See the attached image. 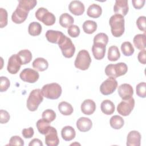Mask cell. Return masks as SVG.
I'll list each match as a JSON object with an SVG mask.
<instances>
[{"label":"cell","instance_id":"obj_1","mask_svg":"<svg viewBox=\"0 0 146 146\" xmlns=\"http://www.w3.org/2000/svg\"><path fill=\"white\" fill-rule=\"evenodd\" d=\"M35 0H20L15 10L13 13L11 19L17 24L23 23L27 18L29 12L36 5Z\"/></svg>","mask_w":146,"mask_h":146},{"label":"cell","instance_id":"obj_2","mask_svg":"<svg viewBox=\"0 0 146 146\" xmlns=\"http://www.w3.org/2000/svg\"><path fill=\"white\" fill-rule=\"evenodd\" d=\"M124 17L119 14H114L111 17L109 23L111 26V30L112 35L115 37L121 36L125 30Z\"/></svg>","mask_w":146,"mask_h":146},{"label":"cell","instance_id":"obj_3","mask_svg":"<svg viewBox=\"0 0 146 146\" xmlns=\"http://www.w3.org/2000/svg\"><path fill=\"white\" fill-rule=\"evenodd\" d=\"M43 100V95L42 90L39 88L32 90L27 100L26 106L30 111H35L38 109L39 105Z\"/></svg>","mask_w":146,"mask_h":146},{"label":"cell","instance_id":"obj_4","mask_svg":"<svg viewBox=\"0 0 146 146\" xmlns=\"http://www.w3.org/2000/svg\"><path fill=\"white\" fill-rule=\"evenodd\" d=\"M128 71V67L125 63L120 62L116 64H110L105 68V73L109 77L114 78L125 75Z\"/></svg>","mask_w":146,"mask_h":146},{"label":"cell","instance_id":"obj_5","mask_svg":"<svg viewBox=\"0 0 146 146\" xmlns=\"http://www.w3.org/2000/svg\"><path fill=\"white\" fill-rule=\"evenodd\" d=\"M61 86L56 83H52L44 85L42 88L43 96L49 99H57L62 94Z\"/></svg>","mask_w":146,"mask_h":146},{"label":"cell","instance_id":"obj_6","mask_svg":"<svg viewBox=\"0 0 146 146\" xmlns=\"http://www.w3.org/2000/svg\"><path fill=\"white\" fill-rule=\"evenodd\" d=\"M91 62V58L89 52L86 50H82L78 53L74 65L80 70H86L89 68Z\"/></svg>","mask_w":146,"mask_h":146},{"label":"cell","instance_id":"obj_7","mask_svg":"<svg viewBox=\"0 0 146 146\" xmlns=\"http://www.w3.org/2000/svg\"><path fill=\"white\" fill-rule=\"evenodd\" d=\"M58 45L64 57L67 58L72 57L75 52V47L70 38L64 35L59 42Z\"/></svg>","mask_w":146,"mask_h":146},{"label":"cell","instance_id":"obj_8","mask_svg":"<svg viewBox=\"0 0 146 146\" xmlns=\"http://www.w3.org/2000/svg\"><path fill=\"white\" fill-rule=\"evenodd\" d=\"M35 17L46 26L53 25L55 22V17L44 7H39L35 12Z\"/></svg>","mask_w":146,"mask_h":146},{"label":"cell","instance_id":"obj_9","mask_svg":"<svg viewBox=\"0 0 146 146\" xmlns=\"http://www.w3.org/2000/svg\"><path fill=\"white\" fill-rule=\"evenodd\" d=\"M135 106V99L131 98L128 99L123 100L117 107V111L119 114L123 116L129 115Z\"/></svg>","mask_w":146,"mask_h":146},{"label":"cell","instance_id":"obj_10","mask_svg":"<svg viewBox=\"0 0 146 146\" xmlns=\"http://www.w3.org/2000/svg\"><path fill=\"white\" fill-rule=\"evenodd\" d=\"M117 87V82L115 78L109 77L104 80L100 86V91L104 95H108L112 94Z\"/></svg>","mask_w":146,"mask_h":146},{"label":"cell","instance_id":"obj_11","mask_svg":"<svg viewBox=\"0 0 146 146\" xmlns=\"http://www.w3.org/2000/svg\"><path fill=\"white\" fill-rule=\"evenodd\" d=\"M19 77L21 80L25 82L34 83L38 80L39 75L36 70L30 68H26L21 71Z\"/></svg>","mask_w":146,"mask_h":146},{"label":"cell","instance_id":"obj_12","mask_svg":"<svg viewBox=\"0 0 146 146\" xmlns=\"http://www.w3.org/2000/svg\"><path fill=\"white\" fill-rule=\"evenodd\" d=\"M22 65L21 60L17 54L12 55L9 59L7 70L11 74H17Z\"/></svg>","mask_w":146,"mask_h":146},{"label":"cell","instance_id":"obj_13","mask_svg":"<svg viewBox=\"0 0 146 146\" xmlns=\"http://www.w3.org/2000/svg\"><path fill=\"white\" fill-rule=\"evenodd\" d=\"M45 143L47 146H57L59 143L56 129L51 127L48 132L45 135Z\"/></svg>","mask_w":146,"mask_h":146},{"label":"cell","instance_id":"obj_14","mask_svg":"<svg viewBox=\"0 0 146 146\" xmlns=\"http://www.w3.org/2000/svg\"><path fill=\"white\" fill-rule=\"evenodd\" d=\"M129 10L127 0H116L113 7V11L116 14L122 16L127 15Z\"/></svg>","mask_w":146,"mask_h":146},{"label":"cell","instance_id":"obj_15","mask_svg":"<svg viewBox=\"0 0 146 146\" xmlns=\"http://www.w3.org/2000/svg\"><path fill=\"white\" fill-rule=\"evenodd\" d=\"M118 94L123 100L128 99L132 98L133 94V90L129 84L123 83L119 87Z\"/></svg>","mask_w":146,"mask_h":146},{"label":"cell","instance_id":"obj_16","mask_svg":"<svg viewBox=\"0 0 146 146\" xmlns=\"http://www.w3.org/2000/svg\"><path fill=\"white\" fill-rule=\"evenodd\" d=\"M141 135L137 131H130L127 137V146H140L141 143Z\"/></svg>","mask_w":146,"mask_h":146},{"label":"cell","instance_id":"obj_17","mask_svg":"<svg viewBox=\"0 0 146 146\" xmlns=\"http://www.w3.org/2000/svg\"><path fill=\"white\" fill-rule=\"evenodd\" d=\"M106 45L100 43H94L92 47V51L94 58L97 60L102 59L105 55Z\"/></svg>","mask_w":146,"mask_h":146},{"label":"cell","instance_id":"obj_18","mask_svg":"<svg viewBox=\"0 0 146 146\" xmlns=\"http://www.w3.org/2000/svg\"><path fill=\"white\" fill-rule=\"evenodd\" d=\"M68 9L71 13L75 15H81L85 10L84 5L80 1H72L68 6Z\"/></svg>","mask_w":146,"mask_h":146},{"label":"cell","instance_id":"obj_19","mask_svg":"<svg viewBox=\"0 0 146 146\" xmlns=\"http://www.w3.org/2000/svg\"><path fill=\"white\" fill-rule=\"evenodd\" d=\"M64 35L59 31L53 30H48L46 33V37L47 40L51 43L58 44Z\"/></svg>","mask_w":146,"mask_h":146},{"label":"cell","instance_id":"obj_20","mask_svg":"<svg viewBox=\"0 0 146 146\" xmlns=\"http://www.w3.org/2000/svg\"><path fill=\"white\" fill-rule=\"evenodd\" d=\"M80 108L82 112L84 114L90 115L95 112L96 110V104L92 100L86 99L82 103Z\"/></svg>","mask_w":146,"mask_h":146},{"label":"cell","instance_id":"obj_21","mask_svg":"<svg viewBox=\"0 0 146 146\" xmlns=\"http://www.w3.org/2000/svg\"><path fill=\"white\" fill-rule=\"evenodd\" d=\"M92 126V121L88 117H81L76 121V127L81 132L88 131L91 129Z\"/></svg>","mask_w":146,"mask_h":146},{"label":"cell","instance_id":"obj_22","mask_svg":"<svg viewBox=\"0 0 146 146\" xmlns=\"http://www.w3.org/2000/svg\"><path fill=\"white\" fill-rule=\"evenodd\" d=\"M61 136L65 141H71L75 138L76 132L73 127L67 125L62 129Z\"/></svg>","mask_w":146,"mask_h":146},{"label":"cell","instance_id":"obj_23","mask_svg":"<svg viewBox=\"0 0 146 146\" xmlns=\"http://www.w3.org/2000/svg\"><path fill=\"white\" fill-rule=\"evenodd\" d=\"M32 66L34 68L38 71H44L47 69L48 63L43 58H37L33 61Z\"/></svg>","mask_w":146,"mask_h":146},{"label":"cell","instance_id":"obj_24","mask_svg":"<svg viewBox=\"0 0 146 146\" xmlns=\"http://www.w3.org/2000/svg\"><path fill=\"white\" fill-rule=\"evenodd\" d=\"M100 108L103 113L110 115L112 114L115 111V105L110 100H103L100 105Z\"/></svg>","mask_w":146,"mask_h":146},{"label":"cell","instance_id":"obj_25","mask_svg":"<svg viewBox=\"0 0 146 146\" xmlns=\"http://www.w3.org/2000/svg\"><path fill=\"white\" fill-rule=\"evenodd\" d=\"M102 13V9L99 5L93 3L87 9V14L91 18H97L99 17Z\"/></svg>","mask_w":146,"mask_h":146},{"label":"cell","instance_id":"obj_26","mask_svg":"<svg viewBox=\"0 0 146 146\" xmlns=\"http://www.w3.org/2000/svg\"><path fill=\"white\" fill-rule=\"evenodd\" d=\"M36 126L39 132L42 135H46L51 127L50 124V122L43 119L38 120L36 123Z\"/></svg>","mask_w":146,"mask_h":146},{"label":"cell","instance_id":"obj_27","mask_svg":"<svg viewBox=\"0 0 146 146\" xmlns=\"http://www.w3.org/2000/svg\"><path fill=\"white\" fill-rule=\"evenodd\" d=\"M74 22V18L68 13H63L59 17V23L64 28H68L73 25Z\"/></svg>","mask_w":146,"mask_h":146},{"label":"cell","instance_id":"obj_28","mask_svg":"<svg viewBox=\"0 0 146 146\" xmlns=\"http://www.w3.org/2000/svg\"><path fill=\"white\" fill-rule=\"evenodd\" d=\"M145 34H137L136 35L133 39V42L135 46L139 50H142L145 48Z\"/></svg>","mask_w":146,"mask_h":146},{"label":"cell","instance_id":"obj_29","mask_svg":"<svg viewBox=\"0 0 146 146\" xmlns=\"http://www.w3.org/2000/svg\"><path fill=\"white\" fill-rule=\"evenodd\" d=\"M58 110L63 115L68 116L72 113L74 109L71 104L66 102H62L58 104Z\"/></svg>","mask_w":146,"mask_h":146},{"label":"cell","instance_id":"obj_30","mask_svg":"<svg viewBox=\"0 0 146 146\" xmlns=\"http://www.w3.org/2000/svg\"><path fill=\"white\" fill-rule=\"evenodd\" d=\"M17 55L21 60L22 64H26L30 63L33 57L31 52L27 49L21 50L17 53Z\"/></svg>","mask_w":146,"mask_h":146},{"label":"cell","instance_id":"obj_31","mask_svg":"<svg viewBox=\"0 0 146 146\" xmlns=\"http://www.w3.org/2000/svg\"><path fill=\"white\" fill-rule=\"evenodd\" d=\"M83 29L87 34H92L97 29V23L94 21L87 20L83 24Z\"/></svg>","mask_w":146,"mask_h":146},{"label":"cell","instance_id":"obj_32","mask_svg":"<svg viewBox=\"0 0 146 146\" xmlns=\"http://www.w3.org/2000/svg\"><path fill=\"white\" fill-rule=\"evenodd\" d=\"M111 127L115 129H120L124 125V119L119 115H114L112 116L110 120Z\"/></svg>","mask_w":146,"mask_h":146},{"label":"cell","instance_id":"obj_33","mask_svg":"<svg viewBox=\"0 0 146 146\" xmlns=\"http://www.w3.org/2000/svg\"><path fill=\"white\" fill-rule=\"evenodd\" d=\"M28 31L29 34L32 36L39 35L42 32V26L37 22H33L29 25Z\"/></svg>","mask_w":146,"mask_h":146},{"label":"cell","instance_id":"obj_34","mask_svg":"<svg viewBox=\"0 0 146 146\" xmlns=\"http://www.w3.org/2000/svg\"><path fill=\"white\" fill-rule=\"evenodd\" d=\"M120 57V53L119 48L116 46H112L109 47L108 51V59L109 60L116 61Z\"/></svg>","mask_w":146,"mask_h":146},{"label":"cell","instance_id":"obj_35","mask_svg":"<svg viewBox=\"0 0 146 146\" xmlns=\"http://www.w3.org/2000/svg\"><path fill=\"white\" fill-rule=\"evenodd\" d=\"M121 50L123 54L127 56H131L134 52V48L131 42H124L121 45Z\"/></svg>","mask_w":146,"mask_h":146},{"label":"cell","instance_id":"obj_36","mask_svg":"<svg viewBox=\"0 0 146 146\" xmlns=\"http://www.w3.org/2000/svg\"><path fill=\"white\" fill-rule=\"evenodd\" d=\"M42 119L51 123V121H54L55 119L56 113L52 110L47 109L44 110L42 112Z\"/></svg>","mask_w":146,"mask_h":146},{"label":"cell","instance_id":"obj_37","mask_svg":"<svg viewBox=\"0 0 146 146\" xmlns=\"http://www.w3.org/2000/svg\"><path fill=\"white\" fill-rule=\"evenodd\" d=\"M108 42V36L107 34L103 33H100L96 34L94 38V43H100L107 45Z\"/></svg>","mask_w":146,"mask_h":146},{"label":"cell","instance_id":"obj_38","mask_svg":"<svg viewBox=\"0 0 146 146\" xmlns=\"http://www.w3.org/2000/svg\"><path fill=\"white\" fill-rule=\"evenodd\" d=\"M136 94L140 98H144L146 96V83L141 82L136 86Z\"/></svg>","mask_w":146,"mask_h":146},{"label":"cell","instance_id":"obj_39","mask_svg":"<svg viewBox=\"0 0 146 146\" xmlns=\"http://www.w3.org/2000/svg\"><path fill=\"white\" fill-rule=\"evenodd\" d=\"M7 25V12L3 9L0 8V27L3 28Z\"/></svg>","mask_w":146,"mask_h":146},{"label":"cell","instance_id":"obj_40","mask_svg":"<svg viewBox=\"0 0 146 146\" xmlns=\"http://www.w3.org/2000/svg\"><path fill=\"white\" fill-rule=\"evenodd\" d=\"M10 82L9 79L6 76L0 77V91H6L10 87Z\"/></svg>","mask_w":146,"mask_h":146},{"label":"cell","instance_id":"obj_41","mask_svg":"<svg viewBox=\"0 0 146 146\" xmlns=\"http://www.w3.org/2000/svg\"><path fill=\"white\" fill-rule=\"evenodd\" d=\"M80 29L76 25H72L69 27L67 30V33L68 35L72 38L78 37L80 34Z\"/></svg>","mask_w":146,"mask_h":146},{"label":"cell","instance_id":"obj_42","mask_svg":"<svg viewBox=\"0 0 146 146\" xmlns=\"http://www.w3.org/2000/svg\"><path fill=\"white\" fill-rule=\"evenodd\" d=\"M10 145H24V141L19 136H12L9 143Z\"/></svg>","mask_w":146,"mask_h":146},{"label":"cell","instance_id":"obj_43","mask_svg":"<svg viewBox=\"0 0 146 146\" xmlns=\"http://www.w3.org/2000/svg\"><path fill=\"white\" fill-rule=\"evenodd\" d=\"M145 16H140L139 17L136 21V25L137 26L138 29L143 31H145L146 26H145Z\"/></svg>","mask_w":146,"mask_h":146},{"label":"cell","instance_id":"obj_44","mask_svg":"<svg viewBox=\"0 0 146 146\" xmlns=\"http://www.w3.org/2000/svg\"><path fill=\"white\" fill-rule=\"evenodd\" d=\"M10 116L9 112L5 110H0V122L1 124H5L10 120Z\"/></svg>","mask_w":146,"mask_h":146},{"label":"cell","instance_id":"obj_45","mask_svg":"<svg viewBox=\"0 0 146 146\" xmlns=\"http://www.w3.org/2000/svg\"><path fill=\"white\" fill-rule=\"evenodd\" d=\"M22 135L26 139H29L33 136L34 131L32 127H29L28 128H24L22 130Z\"/></svg>","mask_w":146,"mask_h":146},{"label":"cell","instance_id":"obj_46","mask_svg":"<svg viewBox=\"0 0 146 146\" xmlns=\"http://www.w3.org/2000/svg\"><path fill=\"white\" fill-rule=\"evenodd\" d=\"M145 50L143 49L141 50L137 55V59L139 62H140L141 64H145L146 63V57H145Z\"/></svg>","mask_w":146,"mask_h":146},{"label":"cell","instance_id":"obj_47","mask_svg":"<svg viewBox=\"0 0 146 146\" xmlns=\"http://www.w3.org/2000/svg\"><path fill=\"white\" fill-rule=\"evenodd\" d=\"M145 0H132V3L133 7L136 9H140L143 7L145 3Z\"/></svg>","mask_w":146,"mask_h":146},{"label":"cell","instance_id":"obj_48","mask_svg":"<svg viewBox=\"0 0 146 146\" xmlns=\"http://www.w3.org/2000/svg\"><path fill=\"white\" fill-rule=\"evenodd\" d=\"M29 146H33V145L43 146V143L40 140L38 139H34L30 142V143L29 144Z\"/></svg>","mask_w":146,"mask_h":146}]
</instances>
